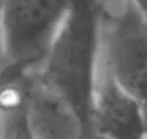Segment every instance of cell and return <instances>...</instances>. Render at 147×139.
<instances>
[{
  "instance_id": "6da1fadb",
  "label": "cell",
  "mask_w": 147,
  "mask_h": 139,
  "mask_svg": "<svg viewBox=\"0 0 147 139\" xmlns=\"http://www.w3.org/2000/svg\"><path fill=\"white\" fill-rule=\"evenodd\" d=\"M98 0H73L48 52L38 76L63 95L86 125L90 120V103L100 51Z\"/></svg>"
},
{
  "instance_id": "7a4b0ae2",
  "label": "cell",
  "mask_w": 147,
  "mask_h": 139,
  "mask_svg": "<svg viewBox=\"0 0 147 139\" xmlns=\"http://www.w3.org/2000/svg\"><path fill=\"white\" fill-rule=\"evenodd\" d=\"M100 8V54L119 84L147 103V14L131 0H103Z\"/></svg>"
},
{
  "instance_id": "3957f363",
  "label": "cell",
  "mask_w": 147,
  "mask_h": 139,
  "mask_svg": "<svg viewBox=\"0 0 147 139\" xmlns=\"http://www.w3.org/2000/svg\"><path fill=\"white\" fill-rule=\"evenodd\" d=\"M73 0H0V47L8 66L43 60Z\"/></svg>"
},
{
  "instance_id": "277c9868",
  "label": "cell",
  "mask_w": 147,
  "mask_h": 139,
  "mask_svg": "<svg viewBox=\"0 0 147 139\" xmlns=\"http://www.w3.org/2000/svg\"><path fill=\"white\" fill-rule=\"evenodd\" d=\"M89 125L109 139H141L146 133L142 103L108 70L98 51Z\"/></svg>"
},
{
  "instance_id": "5b68a950",
  "label": "cell",
  "mask_w": 147,
  "mask_h": 139,
  "mask_svg": "<svg viewBox=\"0 0 147 139\" xmlns=\"http://www.w3.org/2000/svg\"><path fill=\"white\" fill-rule=\"evenodd\" d=\"M24 117L32 139H79L86 128L70 101L38 74L29 81Z\"/></svg>"
},
{
  "instance_id": "8992f818",
  "label": "cell",
  "mask_w": 147,
  "mask_h": 139,
  "mask_svg": "<svg viewBox=\"0 0 147 139\" xmlns=\"http://www.w3.org/2000/svg\"><path fill=\"white\" fill-rule=\"evenodd\" d=\"M79 139H109V138L103 136L101 133H98L96 130H93L90 125H86V128H84L82 134L79 136Z\"/></svg>"
},
{
  "instance_id": "52a82bcc",
  "label": "cell",
  "mask_w": 147,
  "mask_h": 139,
  "mask_svg": "<svg viewBox=\"0 0 147 139\" xmlns=\"http://www.w3.org/2000/svg\"><path fill=\"white\" fill-rule=\"evenodd\" d=\"M131 2L139 8L144 14H147V0H131Z\"/></svg>"
},
{
  "instance_id": "ba28073f",
  "label": "cell",
  "mask_w": 147,
  "mask_h": 139,
  "mask_svg": "<svg viewBox=\"0 0 147 139\" xmlns=\"http://www.w3.org/2000/svg\"><path fill=\"white\" fill-rule=\"evenodd\" d=\"M142 111H144V122H146V131H147V103H142Z\"/></svg>"
},
{
  "instance_id": "9c48e42d",
  "label": "cell",
  "mask_w": 147,
  "mask_h": 139,
  "mask_svg": "<svg viewBox=\"0 0 147 139\" xmlns=\"http://www.w3.org/2000/svg\"><path fill=\"white\" fill-rule=\"evenodd\" d=\"M141 139H147V131L144 133V136H142V138H141Z\"/></svg>"
},
{
  "instance_id": "30bf717a",
  "label": "cell",
  "mask_w": 147,
  "mask_h": 139,
  "mask_svg": "<svg viewBox=\"0 0 147 139\" xmlns=\"http://www.w3.org/2000/svg\"><path fill=\"white\" fill-rule=\"evenodd\" d=\"M0 139H2V138H0Z\"/></svg>"
}]
</instances>
